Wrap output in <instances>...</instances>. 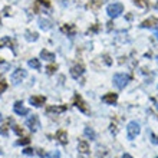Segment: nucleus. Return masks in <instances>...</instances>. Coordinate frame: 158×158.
<instances>
[{
  "mask_svg": "<svg viewBox=\"0 0 158 158\" xmlns=\"http://www.w3.org/2000/svg\"><path fill=\"white\" fill-rule=\"evenodd\" d=\"M114 85L118 88V89H124L127 85H128V82L131 81V76L128 75V73H122V72H119V73H115L114 75Z\"/></svg>",
  "mask_w": 158,
  "mask_h": 158,
  "instance_id": "nucleus-1",
  "label": "nucleus"
},
{
  "mask_svg": "<svg viewBox=\"0 0 158 158\" xmlns=\"http://www.w3.org/2000/svg\"><path fill=\"white\" fill-rule=\"evenodd\" d=\"M141 132V127L137 121H131L128 125H127V135H128V139H135V138L139 135Z\"/></svg>",
  "mask_w": 158,
  "mask_h": 158,
  "instance_id": "nucleus-2",
  "label": "nucleus"
},
{
  "mask_svg": "<svg viewBox=\"0 0 158 158\" xmlns=\"http://www.w3.org/2000/svg\"><path fill=\"white\" fill-rule=\"evenodd\" d=\"M122 12H124V4L122 3H112L106 7V13H108V16L111 19H115V17L121 16Z\"/></svg>",
  "mask_w": 158,
  "mask_h": 158,
  "instance_id": "nucleus-3",
  "label": "nucleus"
},
{
  "mask_svg": "<svg viewBox=\"0 0 158 158\" xmlns=\"http://www.w3.org/2000/svg\"><path fill=\"white\" fill-rule=\"evenodd\" d=\"M73 105H75V106L79 109V111H81V112L89 114V109H88L86 104H85V101L82 99V96L79 95V94H75V96H73Z\"/></svg>",
  "mask_w": 158,
  "mask_h": 158,
  "instance_id": "nucleus-4",
  "label": "nucleus"
},
{
  "mask_svg": "<svg viewBox=\"0 0 158 158\" xmlns=\"http://www.w3.org/2000/svg\"><path fill=\"white\" fill-rule=\"evenodd\" d=\"M26 76H27V72H26L25 69H20V68H19V69H16V71L13 72L10 78H12V82L15 83V85H19Z\"/></svg>",
  "mask_w": 158,
  "mask_h": 158,
  "instance_id": "nucleus-5",
  "label": "nucleus"
},
{
  "mask_svg": "<svg viewBox=\"0 0 158 158\" xmlns=\"http://www.w3.org/2000/svg\"><path fill=\"white\" fill-rule=\"evenodd\" d=\"M13 111H15L17 115H20V117H25V115L29 114V109L23 106V102H22V101H16V102H15V105H13Z\"/></svg>",
  "mask_w": 158,
  "mask_h": 158,
  "instance_id": "nucleus-6",
  "label": "nucleus"
},
{
  "mask_svg": "<svg viewBox=\"0 0 158 158\" xmlns=\"http://www.w3.org/2000/svg\"><path fill=\"white\" fill-rule=\"evenodd\" d=\"M26 125L30 128V131H38L39 128H40V122H39V118L38 115H33V117H30L29 119L26 121Z\"/></svg>",
  "mask_w": 158,
  "mask_h": 158,
  "instance_id": "nucleus-7",
  "label": "nucleus"
},
{
  "mask_svg": "<svg viewBox=\"0 0 158 158\" xmlns=\"http://www.w3.org/2000/svg\"><path fill=\"white\" fill-rule=\"evenodd\" d=\"M68 109L66 105H59V106H48V108L45 109V112L48 114V115H52V114H62L65 112Z\"/></svg>",
  "mask_w": 158,
  "mask_h": 158,
  "instance_id": "nucleus-8",
  "label": "nucleus"
},
{
  "mask_svg": "<svg viewBox=\"0 0 158 158\" xmlns=\"http://www.w3.org/2000/svg\"><path fill=\"white\" fill-rule=\"evenodd\" d=\"M83 72H85L83 65H75V66L71 68V76L75 79H79V76L83 75Z\"/></svg>",
  "mask_w": 158,
  "mask_h": 158,
  "instance_id": "nucleus-9",
  "label": "nucleus"
},
{
  "mask_svg": "<svg viewBox=\"0 0 158 158\" xmlns=\"http://www.w3.org/2000/svg\"><path fill=\"white\" fill-rule=\"evenodd\" d=\"M29 102L33 105V106H38L39 108V106H42V105L46 102V98L42 95H35V96H30L29 98Z\"/></svg>",
  "mask_w": 158,
  "mask_h": 158,
  "instance_id": "nucleus-10",
  "label": "nucleus"
},
{
  "mask_svg": "<svg viewBox=\"0 0 158 158\" xmlns=\"http://www.w3.org/2000/svg\"><path fill=\"white\" fill-rule=\"evenodd\" d=\"M158 25V19L157 17H150V19H147V20H144L141 23V27H148V29H154V27H157Z\"/></svg>",
  "mask_w": 158,
  "mask_h": 158,
  "instance_id": "nucleus-11",
  "label": "nucleus"
},
{
  "mask_svg": "<svg viewBox=\"0 0 158 158\" xmlns=\"http://www.w3.org/2000/svg\"><path fill=\"white\" fill-rule=\"evenodd\" d=\"M117 101H118V95L117 94H112V92H109V94L102 96V102H105V104H108V105H114Z\"/></svg>",
  "mask_w": 158,
  "mask_h": 158,
  "instance_id": "nucleus-12",
  "label": "nucleus"
},
{
  "mask_svg": "<svg viewBox=\"0 0 158 158\" xmlns=\"http://www.w3.org/2000/svg\"><path fill=\"white\" fill-rule=\"evenodd\" d=\"M56 139H59L60 144L66 145L68 144V132L65 131V129H59L58 132H56Z\"/></svg>",
  "mask_w": 158,
  "mask_h": 158,
  "instance_id": "nucleus-13",
  "label": "nucleus"
},
{
  "mask_svg": "<svg viewBox=\"0 0 158 158\" xmlns=\"http://www.w3.org/2000/svg\"><path fill=\"white\" fill-rule=\"evenodd\" d=\"M62 32L66 33L68 36H73L76 33V27L73 25H63L62 26Z\"/></svg>",
  "mask_w": 158,
  "mask_h": 158,
  "instance_id": "nucleus-14",
  "label": "nucleus"
},
{
  "mask_svg": "<svg viewBox=\"0 0 158 158\" xmlns=\"http://www.w3.org/2000/svg\"><path fill=\"white\" fill-rule=\"evenodd\" d=\"M78 151L81 152V154L86 155L88 152H89V145H88V142H86V141H79V144H78Z\"/></svg>",
  "mask_w": 158,
  "mask_h": 158,
  "instance_id": "nucleus-15",
  "label": "nucleus"
},
{
  "mask_svg": "<svg viewBox=\"0 0 158 158\" xmlns=\"http://www.w3.org/2000/svg\"><path fill=\"white\" fill-rule=\"evenodd\" d=\"M39 27H40L42 30H49L50 27H52V23H50V20H48V19L40 17V19H39Z\"/></svg>",
  "mask_w": 158,
  "mask_h": 158,
  "instance_id": "nucleus-16",
  "label": "nucleus"
},
{
  "mask_svg": "<svg viewBox=\"0 0 158 158\" xmlns=\"http://www.w3.org/2000/svg\"><path fill=\"white\" fill-rule=\"evenodd\" d=\"M102 3H104L102 0H91V2L86 4V7L88 9H92V10H98V9L102 6Z\"/></svg>",
  "mask_w": 158,
  "mask_h": 158,
  "instance_id": "nucleus-17",
  "label": "nucleus"
},
{
  "mask_svg": "<svg viewBox=\"0 0 158 158\" xmlns=\"http://www.w3.org/2000/svg\"><path fill=\"white\" fill-rule=\"evenodd\" d=\"M40 58L42 59H46V60H49V62H52V60L55 59V53H52V52H49V50L43 49L40 52Z\"/></svg>",
  "mask_w": 158,
  "mask_h": 158,
  "instance_id": "nucleus-18",
  "label": "nucleus"
},
{
  "mask_svg": "<svg viewBox=\"0 0 158 158\" xmlns=\"http://www.w3.org/2000/svg\"><path fill=\"white\" fill-rule=\"evenodd\" d=\"M39 38V35L36 33V32H32V30H27L26 32V40H29V42H36Z\"/></svg>",
  "mask_w": 158,
  "mask_h": 158,
  "instance_id": "nucleus-19",
  "label": "nucleus"
},
{
  "mask_svg": "<svg viewBox=\"0 0 158 158\" xmlns=\"http://www.w3.org/2000/svg\"><path fill=\"white\" fill-rule=\"evenodd\" d=\"M83 132H85V137H88V138H89V139H91V141H94V139H95V138H96V134H95V131H94V129H92V128H89V127H86Z\"/></svg>",
  "mask_w": 158,
  "mask_h": 158,
  "instance_id": "nucleus-20",
  "label": "nucleus"
},
{
  "mask_svg": "<svg viewBox=\"0 0 158 158\" xmlns=\"http://www.w3.org/2000/svg\"><path fill=\"white\" fill-rule=\"evenodd\" d=\"M30 68H33V69H40V62H39V59H30L29 62H27Z\"/></svg>",
  "mask_w": 158,
  "mask_h": 158,
  "instance_id": "nucleus-21",
  "label": "nucleus"
},
{
  "mask_svg": "<svg viewBox=\"0 0 158 158\" xmlns=\"http://www.w3.org/2000/svg\"><path fill=\"white\" fill-rule=\"evenodd\" d=\"M134 3L137 4L138 7H142V9H147L150 6V2H148V0H134Z\"/></svg>",
  "mask_w": 158,
  "mask_h": 158,
  "instance_id": "nucleus-22",
  "label": "nucleus"
},
{
  "mask_svg": "<svg viewBox=\"0 0 158 158\" xmlns=\"http://www.w3.org/2000/svg\"><path fill=\"white\" fill-rule=\"evenodd\" d=\"M6 89H7V82H6V81L0 76V94H3Z\"/></svg>",
  "mask_w": 158,
  "mask_h": 158,
  "instance_id": "nucleus-23",
  "label": "nucleus"
},
{
  "mask_svg": "<svg viewBox=\"0 0 158 158\" xmlns=\"http://www.w3.org/2000/svg\"><path fill=\"white\" fill-rule=\"evenodd\" d=\"M27 144H30V138H27V137L20 138V139L16 142V145H27Z\"/></svg>",
  "mask_w": 158,
  "mask_h": 158,
  "instance_id": "nucleus-24",
  "label": "nucleus"
},
{
  "mask_svg": "<svg viewBox=\"0 0 158 158\" xmlns=\"http://www.w3.org/2000/svg\"><path fill=\"white\" fill-rule=\"evenodd\" d=\"M56 69H58V66H56V65H49V66L46 68V71H48V73H49V75L55 73V71H56Z\"/></svg>",
  "mask_w": 158,
  "mask_h": 158,
  "instance_id": "nucleus-25",
  "label": "nucleus"
},
{
  "mask_svg": "<svg viewBox=\"0 0 158 158\" xmlns=\"http://www.w3.org/2000/svg\"><path fill=\"white\" fill-rule=\"evenodd\" d=\"M48 158H60V152H59L58 150H56V151H52V152L48 155Z\"/></svg>",
  "mask_w": 158,
  "mask_h": 158,
  "instance_id": "nucleus-26",
  "label": "nucleus"
},
{
  "mask_svg": "<svg viewBox=\"0 0 158 158\" xmlns=\"http://www.w3.org/2000/svg\"><path fill=\"white\" fill-rule=\"evenodd\" d=\"M36 3L42 4V6H45V7H50V2H49V0H38Z\"/></svg>",
  "mask_w": 158,
  "mask_h": 158,
  "instance_id": "nucleus-27",
  "label": "nucleus"
},
{
  "mask_svg": "<svg viewBox=\"0 0 158 158\" xmlns=\"http://www.w3.org/2000/svg\"><path fill=\"white\" fill-rule=\"evenodd\" d=\"M13 131H15L17 135H23V129H22L20 127H17V125H15V127H13Z\"/></svg>",
  "mask_w": 158,
  "mask_h": 158,
  "instance_id": "nucleus-28",
  "label": "nucleus"
},
{
  "mask_svg": "<svg viewBox=\"0 0 158 158\" xmlns=\"http://www.w3.org/2000/svg\"><path fill=\"white\" fill-rule=\"evenodd\" d=\"M23 154L25 155H33L35 151L32 150V148H25V150H23Z\"/></svg>",
  "mask_w": 158,
  "mask_h": 158,
  "instance_id": "nucleus-29",
  "label": "nucleus"
},
{
  "mask_svg": "<svg viewBox=\"0 0 158 158\" xmlns=\"http://www.w3.org/2000/svg\"><path fill=\"white\" fill-rule=\"evenodd\" d=\"M104 59H105V63H106V65H111V63H112V60H111V58H109L108 55H104Z\"/></svg>",
  "mask_w": 158,
  "mask_h": 158,
  "instance_id": "nucleus-30",
  "label": "nucleus"
},
{
  "mask_svg": "<svg viewBox=\"0 0 158 158\" xmlns=\"http://www.w3.org/2000/svg\"><path fill=\"white\" fill-rule=\"evenodd\" d=\"M151 138H152V139H151V141H152V144H158V137H155L154 134H151Z\"/></svg>",
  "mask_w": 158,
  "mask_h": 158,
  "instance_id": "nucleus-31",
  "label": "nucleus"
},
{
  "mask_svg": "<svg viewBox=\"0 0 158 158\" xmlns=\"http://www.w3.org/2000/svg\"><path fill=\"white\" fill-rule=\"evenodd\" d=\"M98 29H99V26L95 25L94 27H92V29H89V33H91V32H98Z\"/></svg>",
  "mask_w": 158,
  "mask_h": 158,
  "instance_id": "nucleus-32",
  "label": "nucleus"
},
{
  "mask_svg": "<svg viewBox=\"0 0 158 158\" xmlns=\"http://www.w3.org/2000/svg\"><path fill=\"white\" fill-rule=\"evenodd\" d=\"M38 154L40 155V157H45V152H43V151H42V150H38Z\"/></svg>",
  "mask_w": 158,
  "mask_h": 158,
  "instance_id": "nucleus-33",
  "label": "nucleus"
},
{
  "mask_svg": "<svg viewBox=\"0 0 158 158\" xmlns=\"http://www.w3.org/2000/svg\"><path fill=\"white\" fill-rule=\"evenodd\" d=\"M122 158H134V157H131L129 154H124V155H122Z\"/></svg>",
  "mask_w": 158,
  "mask_h": 158,
  "instance_id": "nucleus-34",
  "label": "nucleus"
},
{
  "mask_svg": "<svg viewBox=\"0 0 158 158\" xmlns=\"http://www.w3.org/2000/svg\"><path fill=\"white\" fill-rule=\"evenodd\" d=\"M0 48H3V42L0 40Z\"/></svg>",
  "mask_w": 158,
  "mask_h": 158,
  "instance_id": "nucleus-35",
  "label": "nucleus"
},
{
  "mask_svg": "<svg viewBox=\"0 0 158 158\" xmlns=\"http://www.w3.org/2000/svg\"><path fill=\"white\" fill-rule=\"evenodd\" d=\"M155 38H157V40H158V32H155Z\"/></svg>",
  "mask_w": 158,
  "mask_h": 158,
  "instance_id": "nucleus-36",
  "label": "nucleus"
},
{
  "mask_svg": "<svg viewBox=\"0 0 158 158\" xmlns=\"http://www.w3.org/2000/svg\"><path fill=\"white\" fill-rule=\"evenodd\" d=\"M4 62V60H3V59H2V58H0V65H2V63H3Z\"/></svg>",
  "mask_w": 158,
  "mask_h": 158,
  "instance_id": "nucleus-37",
  "label": "nucleus"
},
{
  "mask_svg": "<svg viewBox=\"0 0 158 158\" xmlns=\"http://www.w3.org/2000/svg\"><path fill=\"white\" fill-rule=\"evenodd\" d=\"M0 121H2V114H0Z\"/></svg>",
  "mask_w": 158,
  "mask_h": 158,
  "instance_id": "nucleus-38",
  "label": "nucleus"
}]
</instances>
